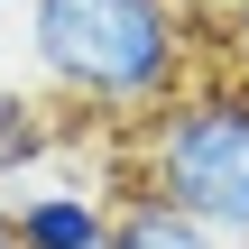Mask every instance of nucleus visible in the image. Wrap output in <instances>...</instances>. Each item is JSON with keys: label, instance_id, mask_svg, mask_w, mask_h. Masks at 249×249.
I'll list each match as a JSON object with an SVG mask.
<instances>
[{"label": "nucleus", "instance_id": "obj_1", "mask_svg": "<svg viewBox=\"0 0 249 249\" xmlns=\"http://www.w3.org/2000/svg\"><path fill=\"white\" fill-rule=\"evenodd\" d=\"M28 55L65 102L157 111L194 74V9L185 0H28Z\"/></svg>", "mask_w": 249, "mask_h": 249}, {"label": "nucleus", "instance_id": "obj_2", "mask_svg": "<svg viewBox=\"0 0 249 249\" xmlns=\"http://www.w3.org/2000/svg\"><path fill=\"white\" fill-rule=\"evenodd\" d=\"M139 194L185 213L203 240H249V92L231 74L157 102L139 148Z\"/></svg>", "mask_w": 249, "mask_h": 249}, {"label": "nucleus", "instance_id": "obj_3", "mask_svg": "<svg viewBox=\"0 0 249 249\" xmlns=\"http://www.w3.org/2000/svg\"><path fill=\"white\" fill-rule=\"evenodd\" d=\"M18 249H102V203L92 194H28L9 203Z\"/></svg>", "mask_w": 249, "mask_h": 249}, {"label": "nucleus", "instance_id": "obj_4", "mask_svg": "<svg viewBox=\"0 0 249 249\" xmlns=\"http://www.w3.org/2000/svg\"><path fill=\"white\" fill-rule=\"evenodd\" d=\"M102 249H222V240H203L185 213H166L157 194H139V185H120V203L102 213Z\"/></svg>", "mask_w": 249, "mask_h": 249}, {"label": "nucleus", "instance_id": "obj_5", "mask_svg": "<svg viewBox=\"0 0 249 249\" xmlns=\"http://www.w3.org/2000/svg\"><path fill=\"white\" fill-rule=\"evenodd\" d=\"M28 157H46V111L0 83V176H18Z\"/></svg>", "mask_w": 249, "mask_h": 249}, {"label": "nucleus", "instance_id": "obj_6", "mask_svg": "<svg viewBox=\"0 0 249 249\" xmlns=\"http://www.w3.org/2000/svg\"><path fill=\"white\" fill-rule=\"evenodd\" d=\"M222 28H231V55H240V83H249V0H231V18H222Z\"/></svg>", "mask_w": 249, "mask_h": 249}, {"label": "nucleus", "instance_id": "obj_7", "mask_svg": "<svg viewBox=\"0 0 249 249\" xmlns=\"http://www.w3.org/2000/svg\"><path fill=\"white\" fill-rule=\"evenodd\" d=\"M0 249H18V231H9V213H0Z\"/></svg>", "mask_w": 249, "mask_h": 249}, {"label": "nucleus", "instance_id": "obj_8", "mask_svg": "<svg viewBox=\"0 0 249 249\" xmlns=\"http://www.w3.org/2000/svg\"><path fill=\"white\" fill-rule=\"evenodd\" d=\"M0 9H9V0H0Z\"/></svg>", "mask_w": 249, "mask_h": 249}, {"label": "nucleus", "instance_id": "obj_9", "mask_svg": "<svg viewBox=\"0 0 249 249\" xmlns=\"http://www.w3.org/2000/svg\"><path fill=\"white\" fill-rule=\"evenodd\" d=\"M240 92H249V83H240Z\"/></svg>", "mask_w": 249, "mask_h": 249}]
</instances>
